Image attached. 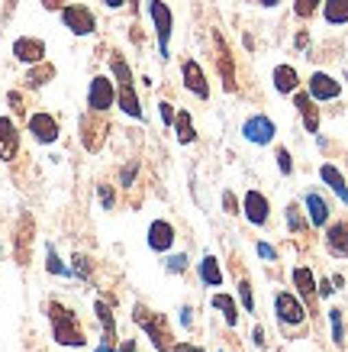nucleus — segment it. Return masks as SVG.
<instances>
[{
  "label": "nucleus",
  "instance_id": "f257e3e1",
  "mask_svg": "<svg viewBox=\"0 0 348 352\" xmlns=\"http://www.w3.org/2000/svg\"><path fill=\"white\" fill-rule=\"evenodd\" d=\"M45 317L52 323V340L58 346H68V349H81L87 346V333L78 320V314L71 307H65L62 300H49L45 304Z\"/></svg>",
  "mask_w": 348,
  "mask_h": 352
},
{
  "label": "nucleus",
  "instance_id": "f03ea898",
  "mask_svg": "<svg viewBox=\"0 0 348 352\" xmlns=\"http://www.w3.org/2000/svg\"><path fill=\"white\" fill-rule=\"evenodd\" d=\"M132 323L146 330V336L152 340V346H155L159 352H171L174 336H171V320L165 317V314L146 307V304H136V307H132Z\"/></svg>",
  "mask_w": 348,
  "mask_h": 352
},
{
  "label": "nucleus",
  "instance_id": "7ed1b4c3",
  "mask_svg": "<svg viewBox=\"0 0 348 352\" xmlns=\"http://www.w3.org/2000/svg\"><path fill=\"white\" fill-rule=\"evenodd\" d=\"M78 129H81V146H84L87 152H100L104 149V142H106V133H110L106 113L87 110L84 117H81V123H78Z\"/></svg>",
  "mask_w": 348,
  "mask_h": 352
},
{
  "label": "nucleus",
  "instance_id": "20e7f679",
  "mask_svg": "<svg viewBox=\"0 0 348 352\" xmlns=\"http://www.w3.org/2000/svg\"><path fill=\"white\" fill-rule=\"evenodd\" d=\"M148 16L155 23V36H159V58H168L171 49V30H174V16H171V7L161 3V0H148Z\"/></svg>",
  "mask_w": 348,
  "mask_h": 352
},
{
  "label": "nucleus",
  "instance_id": "39448f33",
  "mask_svg": "<svg viewBox=\"0 0 348 352\" xmlns=\"http://www.w3.org/2000/svg\"><path fill=\"white\" fill-rule=\"evenodd\" d=\"M116 104V85L113 78L106 75H97L87 87V110H94V113H110V107Z\"/></svg>",
  "mask_w": 348,
  "mask_h": 352
},
{
  "label": "nucleus",
  "instance_id": "423d86ee",
  "mask_svg": "<svg viewBox=\"0 0 348 352\" xmlns=\"http://www.w3.org/2000/svg\"><path fill=\"white\" fill-rule=\"evenodd\" d=\"M62 23L74 32V36H91V32L97 30L94 10L84 7V3H65L62 7Z\"/></svg>",
  "mask_w": 348,
  "mask_h": 352
},
{
  "label": "nucleus",
  "instance_id": "0eeeda50",
  "mask_svg": "<svg viewBox=\"0 0 348 352\" xmlns=\"http://www.w3.org/2000/svg\"><path fill=\"white\" fill-rule=\"evenodd\" d=\"M26 129H30L32 139H36V142H43V146H52V142H58V133H62L58 120H55L52 113H43V110L26 117Z\"/></svg>",
  "mask_w": 348,
  "mask_h": 352
},
{
  "label": "nucleus",
  "instance_id": "6e6552de",
  "mask_svg": "<svg viewBox=\"0 0 348 352\" xmlns=\"http://www.w3.org/2000/svg\"><path fill=\"white\" fill-rule=\"evenodd\" d=\"M275 310H277V320L284 323V327H303V320H306V307L290 291H277Z\"/></svg>",
  "mask_w": 348,
  "mask_h": 352
},
{
  "label": "nucleus",
  "instance_id": "1a4fd4ad",
  "mask_svg": "<svg viewBox=\"0 0 348 352\" xmlns=\"http://www.w3.org/2000/svg\"><path fill=\"white\" fill-rule=\"evenodd\" d=\"M275 120L264 117V113H252V117L242 123V136L248 139V142H255V146H268V142H275Z\"/></svg>",
  "mask_w": 348,
  "mask_h": 352
},
{
  "label": "nucleus",
  "instance_id": "9d476101",
  "mask_svg": "<svg viewBox=\"0 0 348 352\" xmlns=\"http://www.w3.org/2000/svg\"><path fill=\"white\" fill-rule=\"evenodd\" d=\"M242 214L252 226H264L268 223V217H271V204H268V197H264L262 191H245Z\"/></svg>",
  "mask_w": 348,
  "mask_h": 352
},
{
  "label": "nucleus",
  "instance_id": "9b49d317",
  "mask_svg": "<svg viewBox=\"0 0 348 352\" xmlns=\"http://www.w3.org/2000/svg\"><path fill=\"white\" fill-rule=\"evenodd\" d=\"M174 239H178V233H174V226L168 220H152V226H148V233H146V243L152 252H168L171 245H174Z\"/></svg>",
  "mask_w": 348,
  "mask_h": 352
},
{
  "label": "nucleus",
  "instance_id": "f8f14e48",
  "mask_svg": "<svg viewBox=\"0 0 348 352\" xmlns=\"http://www.w3.org/2000/svg\"><path fill=\"white\" fill-rule=\"evenodd\" d=\"M13 58L23 65L45 62V43L43 39H32V36H20V39L13 43Z\"/></svg>",
  "mask_w": 348,
  "mask_h": 352
},
{
  "label": "nucleus",
  "instance_id": "ddd939ff",
  "mask_svg": "<svg viewBox=\"0 0 348 352\" xmlns=\"http://www.w3.org/2000/svg\"><path fill=\"white\" fill-rule=\"evenodd\" d=\"M20 155V129L10 117H0V159L13 162Z\"/></svg>",
  "mask_w": 348,
  "mask_h": 352
},
{
  "label": "nucleus",
  "instance_id": "4468645a",
  "mask_svg": "<svg viewBox=\"0 0 348 352\" xmlns=\"http://www.w3.org/2000/svg\"><path fill=\"white\" fill-rule=\"evenodd\" d=\"M181 75H184V87H187L190 94H197L200 100H207V97H210V81H207L203 68L194 62V58L181 65Z\"/></svg>",
  "mask_w": 348,
  "mask_h": 352
},
{
  "label": "nucleus",
  "instance_id": "2eb2a0df",
  "mask_svg": "<svg viewBox=\"0 0 348 352\" xmlns=\"http://www.w3.org/2000/svg\"><path fill=\"white\" fill-rule=\"evenodd\" d=\"M294 107L303 117L306 133H319V107H316V100L310 97V91H294Z\"/></svg>",
  "mask_w": 348,
  "mask_h": 352
},
{
  "label": "nucleus",
  "instance_id": "dca6fc26",
  "mask_svg": "<svg viewBox=\"0 0 348 352\" xmlns=\"http://www.w3.org/2000/svg\"><path fill=\"white\" fill-rule=\"evenodd\" d=\"M338 94H342V85H338L332 75L316 72V75L310 78V97H313V100H336Z\"/></svg>",
  "mask_w": 348,
  "mask_h": 352
},
{
  "label": "nucleus",
  "instance_id": "f3484780",
  "mask_svg": "<svg viewBox=\"0 0 348 352\" xmlns=\"http://www.w3.org/2000/svg\"><path fill=\"white\" fill-rule=\"evenodd\" d=\"M216 72H220L226 91H235V65H232V52L220 36H216Z\"/></svg>",
  "mask_w": 348,
  "mask_h": 352
},
{
  "label": "nucleus",
  "instance_id": "a211bd4d",
  "mask_svg": "<svg viewBox=\"0 0 348 352\" xmlns=\"http://www.w3.org/2000/svg\"><path fill=\"white\" fill-rule=\"evenodd\" d=\"M326 249L336 258H348V220H338L326 230Z\"/></svg>",
  "mask_w": 348,
  "mask_h": 352
},
{
  "label": "nucleus",
  "instance_id": "6ab92c4d",
  "mask_svg": "<svg viewBox=\"0 0 348 352\" xmlns=\"http://www.w3.org/2000/svg\"><path fill=\"white\" fill-rule=\"evenodd\" d=\"M294 285H297V291H300V298L310 304V310L316 307V298H319L316 294V278H313V272H310L306 265L294 268Z\"/></svg>",
  "mask_w": 348,
  "mask_h": 352
},
{
  "label": "nucleus",
  "instance_id": "aec40b11",
  "mask_svg": "<svg viewBox=\"0 0 348 352\" xmlns=\"http://www.w3.org/2000/svg\"><path fill=\"white\" fill-rule=\"evenodd\" d=\"M303 204H306V214H310V226H326L329 223V214H332V210H329V204H326V197H323V194H316V191H310L303 197Z\"/></svg>",
  "mask_w": 348,
  "mask_h": 352
},
{
  "label": "nucleus",
  "instance_id": "412c9836",
  "mask_svg": "<svg viewBox=\"0 0 348 352\" xmlns=\"http://www.w3.org/2000/svg\"><path fill=\"white\" fill-rule=\"evenodd\" d=\"M116 104H119V110H123L126 117L142 120V100H139V94H136V87H132V85H119V87H116Z\"/></svg>",
  "mask_w": 348,
  "mask_h": 352
},
{
  "label": "nucleus",
  "instance_id": "4be33fe9",
  "mask_svg": "<svg viewBox=\"0 0 348 352\" xmlns=\"http://www.w3.org/2000/svg\"><path fill=\"white\" fill-rule=\"evenodd\" d=\"M94 314H97V320H100V327H104V342H116L113 307H110L104 298H97V300H94Z\"/></svg>",
  "mask_w": 348,
  "mask_h": 352
},
{
  "label": "nucleus",
  "instance_id": "5701e85b",
  "mask_svg": "<svg viewBox=\"0 0 348 352\" xmlns=\"http://www.w3.org/2000/svg\"><path fill=\"white\" fill-rule=\"evenodd\" d=\"M271 81H275V91H281V94H294L297 87H300V78H297V72L290 65H277Z\"/></svg>",
  "mask_w": 348,
  "mask_h": 352
},
{
  "label": "nucleus",
  "instance_id": "b1692460",
  "mask_svg": "<svg viewBox=\"0 0 348 352\" xmlns=\"http://www.w3.org/2000/svg\"><path fill=\"white\" fill-rule=\"evenodd\" d=\"M319 178H323V182L336 191L338 201L348 204V184H345V178H342V171H338L336 165H323V168H319Z\"/></svg>",
  "mask_w": 348,
  "mask_h": 352
},
{
  "label": "nucleus",
  "instance_id": "393cba45",
  "mask_svg": "<svg viewBox=\"0 0 348 352\" xmlns=\"http://www.w3.org/2000/svg\"><path fill=\"white\" fill-rule=\"evenodd\" d=\"M55 78V65L52 62H39V65H30V72H26V87H45L49 81Z\"/></svg>",
  "mask_w": 348,
  "mask_h": 352
},
{
  "label": "nucleus",
  "instance_id": "a878e982",
  "mask_svg": "<svg viewBox=\"0 0 348 352\" xmlns=\"http://www.w3.org/2000/svg\"><path fill=\"white\" fill-rule=\"evenodd\" d=\"M200 281L207 285V288H220L222 285V268H220V262L213 256H203V262H200Z\"/></svg>",
  "mask_w": 348,
  "mask_h": 352
},
{
  "label": "nucleus",
  "instance_id": "bb28decb",
  "mask_svg": "<svg viewBox=\"0 0 348 352\" xmlns=\"http://www.w3.org/2000/svg\"><path fill=\"white\" fill-rule=\"evenodd\" d=\"M174 133H178V142H181V146H190V142L197 139V133H194V123H190V113H187V110H178V113H174Z\"/></svg>",
  "mask_w": 348,
  "mask_h": 352
},
{
  "label": "nucleus",
  "instance_id": "cd10ccee",
  "mask_svg": "<svg viewBox=\"0 0 348 352\" xmlns=\"http://www.w3.org/2000/svg\"><path fill=\"white\" fill-rule=\"evenodd\" d=\"M323 16H326V23H332V26L348 23V0H326V3H323Z\"/></svg>",
  "mask_w": 348,
  "mask_h": 352
},
{
  "label": "nucleus",
  "instance_id": "c85d7f7f",
  "mask_svg": "<svg viewBox=\"0 0 348 352\" xmlns=\"http://www.w3.org/2000/svg\"><path fill=\"white\" fill-rule=\"evenodd\" d=\"M110 72H113L116 85H132V68H129V62L119 52L110 55Z\"/></svg>",
  "mask_w": 348,
  "mask_h": 352
},
{
  "label": "nucleus",
  "instance_id": "c756f323",
  "mask_svg": "<svg viewBox=\"0 0 348 352\" xmlns=\"http://www.w3.org/2000/svg\"><path fill=\"white\" fill-rule=\"evenodd\" d=\"M213 307L222 310V317H226V323H229V327H235V323H239V310H235V300H232L229 294H213Z\"/></svg>",
  "mask_w": 348,
  "mask_h": 352
},
{
  "label": "nucleus",
  "instance_id": "7c9ffc66",
  "mask_svg": "<svg viewBox=\"0 0 348 352\" xmlns=\"http://www.w3.org/2000/svg\"><path fill=\"white\" fill-rule=\"evenodd\" d=\"M45 272H49V275H62V278L71 275V268H68L62 258H58L55 245H45Z\"/></svg>",
  "mask_w": 348,
  "mask_h": 352
},
{
  "label": "nucleus",
  "instance_id": "2f4dec72",
  "mask_svg": "<svg viewBox=\"0 0 348 352\" xmlns=\"http://www.w3.org/2000/svg\"><path fill=\"white\" fill-rule=\"evenodd\" d=\"M306 226H310V220H303L300 207L290 204V207H287V230H290V233H306Z\"/></svg>",
  "mask_w": 348,
  "mask_h": 352
},
{
  "label": "nucleus",
  "instance_id": "473e14b6",
  "mask_svg": "<svg viewBox=\"0 0 348 352\" xmlns=\"http://www.w3.org/2000/svg\"><path fill=\"white\" fill-rule=\"evenodd\" d=\"M68 268H71V275H78L81 281H91V275H94V272H91V258L81 256V252L71 258V265H68Z\"/></svg>",
  "mask_w": 348,
  "mask_h": 352
},
{
  "label": "nucleus",
  "instance_id": "72a5a7b5",
  "mask_svg": "<svg viewBox=\"0 0 348 352\" xmlns=\"http://www.w3.org/2000/svg\"><path fill=\"white\" fill-rule=\"evenodd\" d=\"M329 323H332V342L342 346L345 342V327H342V310H329Z\"/></svg>",
  "mask_w": 348,
  "mask_h": 352
},
{
  "label": "nucleus",
  "instance_id": "f704fd0d",
  "mask_svg": "<svg viewBox=\"0 0 348 352\" xmlns=\"http://www.w3.org/2000/svg\"><path fill=\"white\" fill-rule=\"evenodd\" d=\"M319 3H323V0H297V3H294V13L306 20V16H313V13L319 10Z\"/></svg>",
  "mask_w": 348,
  "mask_h": 352
},
{
  "label": "nucleus",
  "instance_id": "c9c22d12",
  "mask_svg": "<svg viewBox=\"0 0 348 352\" xmlns=\"http://www.w3.org/2000/svg\"><path fill=\"white\" fill-rule=\"evenodd\" d=\"M239 300H242V307L248 310V314H255V298H252V285L248 281H239Z\"/></svg>",
  "mask_w": 348,
  "mask_h": 352
},
{
  "label": "nucleus",
  "instance_id": "e433bc0d",
  "mask_svg": "<svg viewBox=\"0 0 348 352\" xmlns=\"http://www.w3.org/2000/svg\"><path fill=\"white\" fill-rule=\"evenodd\" d=\"M277 168H281V175H290L294 171V159H290V152L284 149V146H277Z\"/></svg>",
  "mask_w": 348,
  "mask_h": 352
},
{
  "label": "nucleus",
  "instance_id": "4c0bfd02",
  "mask_svg": "<svg viewBox=\"0 0 348 352\" xmlns=\"http://www.w3.org/2000/svg\"><path fill=\"white\" fill-rule=\"evenodd\" d=\"M97 194H100V204H104V210H113L116 207V194L110 184H97Z\"/></svg>",
  "mask_w": 348,
  "mask_h": 352
},
{
  "label": "nucleus",
  "instance_id": "58836bf2",
  "mask_svg": "<svg viewBox=\"0 0 348 352\" xmlns=\"http://www.w3.org/2000/svg\"><path fill=\"white\" fill-rule=\"evenodd\" d=\"M136 175H139V162H129L126 168L119 171V184H123V188H132V182H136Z\"/></svg>",
  "mask_w": 348,
  "mask_h": 352
},
{
  "label": "nucleus",
  "instance_id": "ea45409f",
  "mask_svg": "<svg viewBox=\"0 0 348 352\" xmlns=\"http://www.w3.org/2000/svg\"><path fill=\"white\" fill-rule=\"evenodd\" d=\"M165 268H168L171 275H181V272H187V256H171L168 262H165Z\"/></svg>",
  "mask_w": 348,
  "mask_h": 352
},
{
  "label": "nucleus",
  "instance_id": "a19ab883",
  "mask_svg": "<svg viewBox=\"0 0 348 352\" xmlns=\"http://www.w3.org/2000/svg\"><path fill=\"white\" fill-rule=\"evenodd\" d=\"M7 104H10V110L16 113V117H26V107H23V94H20V91H10V94H7Z\"/></svg>",
  "mask_w": 348,
  "mask_h": 352
},
{
  "label": "nucleus",
  "instance_id": "79ce46f5",
  "mask_svg": "<svg viewBox=\"0 0 348 352\" xmlns=\"http://www.w3.org/2000/svg\"><path fill=\"white\" fill-rule=\"evenodd\" d=\"M159 113H161V123H165V126H171V123H174V113H178V110L171 107L168 100H161V104H159Z\"/></svg>",
  "mask_w": 348,
  "mask_h": 352
},
{
  "label": "nucleus",
  "instance_id": "37998d69",
  "mask_svg": "<svg viewBox=\"0 0 348 352\" xmlns=\"http://www.w3.org/2000/svg\"><path fill=\"white\" fill-rule=\"evenodd\" d=\"M222 207H226V214H239V204H235V197L229 191H222Z\"/></svg>",
  "mask_w": 348,
  "mask_h": 352
},
{
  "label": "nucleus",
  "instance_id": "c03bdc74",
  "mask_svg": "<svg viewBox=\"0 0 348 352\" xmlns=\"http://www.w3.org/2000/svg\"><path fill=\"white\" fill-rule=\"evenodd\" d=\"M171 352H203V346H197V342H174Z\"/></svg>",
  "mask_w": 348,
  "mask_h": 352
},
{
  "label": "nucleus",
  "instance_id": "a18cd8bd",
  "mask_svg": "<svg viewBox=\"0 0 348 352\" xmlns=\"http://www.w3.org/2000/svg\"><path fill=\"white\" fill-rule=\"evenodd\" d=\"M332 291H336V288H332V281H329V278H323V281L316 285V294H319V298H332Z\"/></svg>",
  "mask_w": 348,
  "mask_h": 352
},
{
  "label": "nucleus",
  "instance_id": "49530a36",
  "mask_svg": "<svg viewBox=\"0 0 348 352\" xmlns=\"http://www.w3.org/2000/svg\"><path fill=\"white\" fill-rule=\"evenodd\" d=\"M258 256H262V258H277V252H275V245L258 243Z\"/></svg>",
  "mask_w": 348,
  "mask_h": 352
},
{
  "label": "nucleus",
  "instance_id": "de8ad7c7",
  "mask_svg": "<svg viewBox=\"0 0 348 352\" xmlns=\"http://www.w3.org/2000/svg\"><path fill=\"white\" fill-rule=\"evenodd\" d=\"M252 342L258 346V349H264V330L262 327H255V333H252Z\"/></svg>",
  "mask_w": 348,
  "mask_h": 352
},
{
  "label": "nucleus",
  "instance_id": "09e8293b",
  "mask_svg": "<svg viewBox=\"0 0 348 352\" xmlns=\"http://www.w3.org/2000/svg\"><path fill=\"white\" fill-rule=\"evenodd\" d=\"M116 352H139V346H136V340H123Z\"/></svg>",
  "mask_w": 348,
  "mask_h": 352
},
{
  "label": "nucleus",
  "instance_id": "8fccbe9b",
  "mask_svg": "<svg viewBox=\"0 0 348 352\" xmlns=\"http://www.w3.org/2000/svg\"><path fill=\"white\" fill-rule=\"evenodd\" d=\"M65 3H68V0H43V7H45V10H62Z\"/></svg>",
  "mask_w": 348,
  "mask_h": 352
},
{
  "label": "nucleus",
  "instance_id": "3c124183",
  "mask_svg": "<svg viewBox=\"0 0 348 352\" xmlns=\"http://www.w3.org/2000/svg\"><path fill=\"white\" fill-rule=\"evenodd\" d=\"M190 314H194L190 307H181V323H184V327H190V323H194V317H190Z\"/></svg>",
  "mask_w": 348,
  "mask_h": 352
},
{
  "label": "nucleus",
  "instance_id": "603ef678",
  "mask_svg": "<svg viewBox=\"0 0 348 352\" xmlns=\"http://www.w3.org/2000/svg\"><path fill=\"white\" fill-rule=\"evenodd\" d=\"M306 43H310V39H306V32H297V39H294L297 49H306Z\"/></svg>",
  "mask_w": 348,
  "mask_h": 352
},
{
  "label": "nucleus",
  "instance_id": "864d4df0",
  "mask_svg": "<svg viewBox=\"0 0 348 352\" xmlns=\"http://www.w3.org/2000/svg\"><path fill=\"white\" fill-rule=\"evenodd\" d=\"M94 352H116V346H113V342H100Z\"/></svg>",
  "mask_w": 348,
  "mask_h": 352
},
{
  "label": "nucleus",
  "instance_id": "5fc2aeb1",
  "mask_svg": "<svg viewBox=\"0 0 348 352\" xmlns=\"http://www.w3.org/2000/svg\"><path fill=\"white\" fill-rule=\"evenodd\" d=\"M106 7H110V10H119V7H123V3H126V0H104Z\"/></svg>",
  "mask_w": 348,
  "mask_h": 352
},
{
  "label": "nucleus",
  "instance_id": "6e6d98bb",
  "mask_svg": "<svg viewBox=\"0 0 348 352\" xmlns=\"http://www.w3.org/2000/svg\"><path fill=\"white\" fill-rule=\"evenodd\" d=\"M258 3H262V7H277L281 0H258Z\"/></svg>",
  "mask_w": 348,
  "mask_h": 352
},
{
  "label": "nucleus",
  "instance_id": "4d7b16f0",
  "mask_svg": "<svg viewBox=\"0 0 348 352\" xmlns=\"http://www.w3.org/2000/svg\"><path fill=\"white\" fill-rule=\"evenodd\" d=\"M136 7H139V0H132V10H136Z\"/></svg>",
  "mask_w": 348,
  "mask_h": 352
}]
</instances>
